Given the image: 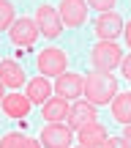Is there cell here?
Here are the masks:
<instances>
[{
	"label": "cell",
	"mask_w": 131,
	"mask_h": 148,
	"mask_svg": "<svg viewBox=\"0 0 131 148\" xmlns=\"http://www.w3.org/2000/svg\"><path fill=\"white\" fill-rule=\"evenodd\" d=\"M85 96L90 104H109L117 96V79L107 71H93L85 79Z\"/></svg>",
	"instance_id": "1"
},
{
	"label": "cell",
	"mask_w": 131,
	"mask_h": 148,
	"mask_svg": "<svg viewBox=\"0 0 131 148\" xmlns=\"http://www.w3.org/2000/svg\"><path fill=\"white\" fill-rule=\"evenodd\" d=\"M90 60H93L96 71H107L109 74L115 66L123 63V52L115 41H98L93 49H90Z\"/></svg>",
	"instance_id": "2"
},
{
	"label": "cell",
	"mask_w": 131,
	"mask_h": 148,
	"mask_svg": "<svg viewBox=\"0 0 131 148\" xmlns=\"http://www.w3.org/2000/svg\"><path fill=\"white\" fill-rule=\"evenodd\" d=\"M36 66H38V71H41L44 77H60V74L66 71V52L58 49V47H49V49H44V52H38Z\"/></svg>",
	"instance_id": "3"
},
{
	"label": "cell",
	"mask_w": 131,
	"mask_h": 148,
	"mask_svg": "<svg viewBox=\"0 0 131 148\" xmlns=\"http://www.w3.org/2000/svg\"><path fill=\"white\" fill-rule=\"evenodd\" d=\"M36 25L38 30L44 33L47 38H58L60 30H63V19H60V11H55L52 5H38L36 8Z\"/></svg>",
	"instance_id": "4"
},
{
	"label": "cell",
	"mask_w": 131,
	"mask_h": 148,
	"mask_svg": "<svg viewBox=\"0 0 131 148\" xmlns=\"http://www.w3.org/2000/svg\"><path fill=\"white\" fill-rule=\"evenodd\" d=\"M8 36H11V41L16 44V47H33L36 44V38L41 36V30H38V25L33 19H27V16H22V19H16L14 25H11V30H8Z\"/></svg>",
	"instance_id": "5"
},
{
	"label": "cell",
	"mask_w": 131,
	"mask_h": 148,
	"mask_svg": "<svg viewBox=\"0 0 131 148\" xmlns=\"http://www.w3.org/2000/svg\"><path fill=\"white\" fill-rule=\"evenodd\" d=\"M71 126H63V123H49V126L41 129V143L44 148H68L71 145Z\"/></svg>",
	"instance_id": "6"
},
{
	"label": "cell",
	"mask_w": 131,
	"mask_h": 148,
	"mask_svg": "<svg viewBox=\"0 0 131 148\" xmlns=\"http://www.w3.org/2000/svg\"><path fill=\"white\" fill-rule=\"evenodd\" d=\"M60 19L66 27H79L88 19V3L85 0H60Z\"/></svg>",
	"instance_id": "7"
},
{
	"label": "cell",
	"mask_w": 131,
	"mask_h": 148,
	"mask_svg": "<svg viewBox=\"0 0 131 148\" xmlns=\"http://www.w3.org/2000/svg\"><path fill=\"white\" fill-rule=\"evenodd\" d=\"M96 33L101 36V41H112L115 36H120V33H123L120 14H115V11H104V14H98V19H96Z\"/></svg>",
	"instance_id": "8"
},
{
	"label": "cell",
	"mask_w": 131,
	"mask_h": 148,
	"mask_svg": "<svg viewBox=\"0 0 131 148\" xmlns=\"http://www.w3.org/2000/svg\"><path fill=\"white\" fill-rule=\"evenodd\" d=\"M96 104H90V101H77V104H71V112H68V126L71 129H82L88 126V123L96 121Z\"/></svg>",
	"instance_id": "9"
},
{
	"label": "cell",
	"mask_w": 131,
	"mask_h": 148,
	"mask_svg": "<svg viewBox=\"0 0 131 148\" xmlns=\"http://www.w3.org/2000/svg\"><path fill=\"white\" fill-rule=\"evenodd\" d=\"M55 90H58V96H63V99H74V96H82L85 93V79L79 77V74H60L58 82H55Z\"/></svg>",
	"instance_id": "10"
},
{
	"label": "cell",
	"mask_w": 131,
	"mask_h": 148,
	"mask_svg": "<svg viewBox=\"0 0 131 148\" xmlns=\"http://www.w3.org/2000/svg\"><path fill=\"white\" fill-rule=\"evenodd\" d=\"M44 118H47L49 123H60L63 118H68V112H71V104H68V99L63 96H52L49 101H44Z\"/></svg>",
	"instance_id": "11"
},
{
	"label": "cell",
	"mask_w": 131,
	"mask_h": 148,
	"mask_svg": "<svg viewBox=\"0 0 131 148\" xmlns=\"http://www.w3.org/2000/svg\"><path fill=\"white\" fill-rule=\"evenodd\" d=\"M79 143H82L85 148H101V145L107 143V129L101 126L98 121L88 123V126L79 129Z\"/></svg>",
	"instance_id": "12"
},
{
	"label": "cell",
	"mask_w": 131,
	"mask_h": 148,
	"mask_svg": "<svg viewBox=\"0 0 131 148\" xmlns=\"http://www.w3.org/2000/svg\"><path fill=\"white\" fill-rule=\"evenodd\" d=\"M0 79H3V85H8V88H19L22 82H25V69H22L16 60H0Z\"/></svg>",
	"instance_id": "13"
},
{
	"label": "cell",
	"mask_w": 131,
	"mask_h": 148,
	"mask_svg": "<svg viewBox=\"0 0 131 148\" xmlns=\"http://www.w3.org/2000/svg\"><path fill=\"white\" fill-rule=\"evenodd\" d=\"M30 104L33 101L27 99V96H22V93H8L3 99V110H5V115H11V118H25L27 112H30Z\"/></svg>",
	"instance_id": "14"
},
{
	"label": "cell",
	"mask_w": 131,
	"mask_h": 148,
	"mask_svg": "<svg viewBox=\"0 0 131 148\" xmlns=\"http://www.w3.org/2000/svg\"><path fill=\"white\" fill-rule=\"evenodd\" d=\"M52 85H49V79L47 77H36V79H30V82H27V99L33 101V104H44V101H49L52 99Z\"/></svg>",
	"instance_id": "15"
},
{
	"label": "cell",
	"mask_w": 131,
	"mask_h": 148,
	"mask_svg": "<svg viewBox=\"0 0 131 148\" xmlns=\"http://www.w3.org/2000/svg\"><path fill=\"white\" fill-rule=\"evenodd\" d=\"M112 115L120 123H131V90L128 93H117L112 99Z\"/></svg>",
	"instance_id": "16"
},
{
	"label": "cell",
	"mask_w": 131,
	"mask_h": 148,
	"mask_svg": "<svg viewBox=\"0 0 131 148\" xmlns=\"http://www.w3.org/2000/svg\"><path fill=\"white\" fill-rule=\"evenodd\" d=\"M0 148H41V145H38V140H30L22 132H8L0 140Z\"/></svg>",
	"instance_id": "17"
},
{
	"label": "cell",
	"mask_w": 131,
	"mask_h": 148,
	"mask_svg": "<svg viewBox=\"0 0 131 148\" xmlns=\"http://www.w3.org/2000/svg\"><path fill=\"white\" fill-rule=\"evenodd\" d=\"M14 25V5L8 0H0V30H11Z\"/></svg>",
	"instance_id": "18"
},
{
	"label": "cell",
	"mask_w": 131,
	"mask_h": 148,
	"mask_svg": "<svg viewBox=\"0 0 131 148\" xmlns=\"http://www.w3.org/2000/svg\"><path fill=\"white\" fill-rule=\"evenodd\" d=\"M101 148H131V143L126 137H107V143L101 145Z\"/></svg>",
	"instance_id": "19"
},
{
	"label": "cell",
	"mask_w": 131,
	"mask_h": 148,
	"mask_svg": "<svg viewBox=\"0 0 131 148\" xmlns=\"http://www.w3.org/2000/svg\"><path fill=\"white\" fill-rule=\"evenodd\" d=\"M90 5H93V8H98L101 14H104V11H109L112 5H115V0H88Z\"/></svg>",
	"instance_id": "20"
},
{
	"label": "cell",
	"mask_w": 131,
	"mask_h": 148,
	"mask_svg": "<svg viewBox=\"0 0 131 148\" xmlns=\"http://www.w3.org/2000/svg\"><path fill=\"white\" fill-rule=\"evenodd\" d=\"M120 69H123V77H126L128 82H131V55H128V58H126V60L120 63Z\"/></svg>",
	"instance_id": "21"
},
{
	"label": "cell",
	"mask_w": 131,
	"mask_h": 148,
	"mask_svg": "<svg viewBox=\"0 0 131 148\" xmlns=\"http://www.w3.org/2000/svg\"><path fill=\"white\" fill-rule=\"evenodd\" d=\"M123 36H126V44H128V47H131V22H128V25H126V27H123Z\"/></svg>",
	"instance_id": "22"
},
{
	"label": "cell",
	"mask_w": 131,
	"mask_h": 148,
	"mask_svg": "<svg viewBox=\"0 0 131 148\" xmlns=\"http://www.w3.org/2000/svg\"><path fill=\"white\" fill-rule=\"evenodd\" d=\"M123 137H126L128 143H131V123H126V132H123Z\"/></svg>",
	"instance_id": "23"
},
{
	"label": "cell",
	"mask_w": 131,
	"mask_h": 148,
	"mask_svg": "<svg viewBox=\"0 0 131 148\" xmlns=\"http://www.w3.org/2000/svg\"><path fill=\"white\" fill-rule=\"evenodd\" d=\"M0 99H5V93H3V79H0Z\"/></svg>",
	"instance_id": "24"
},
{
	"label": "cell",
	"mask_w": 131,
	"mask_h": 148,
	"mask_svg": "<svg viewBox=\"0 0 131 148\" xmlns=\"http://www.w3.org/2000/svg\"><path fill=\"white\" fill-rule=\"evenodd\" d=\"M79 148H85V145H79Z\"/></svg>",
	"instance_id": "25"
}]
</instances>
